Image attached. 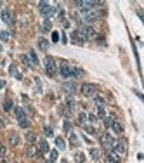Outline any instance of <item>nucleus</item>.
<instances>
[{"label":"nucleus","mask_w":144,"mask_h":163,"mask_svg":"<svg viewBox=\"0 0 144 163\" xmlns=\"http://www.w3.org/2000/svg\"><path fill=\"white\" fill-rule=\"evenodd\" d=\"M0 19H2L5 24H9V26H14V24H16V16H14L12 10H0Z\"/></svg>","instance_id":"1"},{"label":"nucleus","mask_w":144,"mask_h":163,"mask_svg":"<svg viewBox=\"0 0 144 163\" xmlns=\"http://www.w3.org/2000/svg\"><path fill=\"white\" fill-rule=\"evenodd\" d=\"M111 151H115L118 156H125L127 155V144H125V141H115L113 146H111Z\"/></svg>","instance_id":"2"},{"label":"nucleus","mask_w":144,"mask_h":163,"mask_svg":"<svg viewBox=\"0 0 144 163\" xmlns=\"http://www.w3.org/2000/svg\"><path fill=\"white\" fill-rule=\"evenodd\" d=\"M43 64H45V71H47L49 76H56V73H57V66H56V63H54L52 57H45Z\"/></svg>","instance_id":"3"},{"label":"nucleus","mask_w":144,"mask_h":163,"mask_svg":"<svg viewBox=\"0 0 144 163\" xmlns=\"http://www.w3.org/2000/svg\"><path fill=\"white\" fill-rule=\"evenodd\" d=\"M82 94H83L85 97H96L97 87L92 85V83H83V85H82Z\"/></svg>","instance_id":"4"},{"label":"nucleus","mask_w":144,"mask_h":163,"mask_svg":"<svg viewBox=\"0 0 144 163\" xmlns=\"http://www.w3.org/2000/svg\"><path fill=\"white\" fill-rule=\"evenodd\" d=\"M80 33L85 36V40H89V38H97V33L94 31V28H92L90 24H83V26H80Z\"/></svg>","instance_id":"5"},{"label":"nucleus","mask_w":144,"mask_h":163,"mask_svg":"<svg viewBox=\"0 0 144 163\" xmlns=\"http://www.w3.org/2000/svg\"><path fill=\"white\" fill-rule=\"evenodd\" d=\"M99 141H101V144H103V148H104L106 151H111V146H113L115 139H113L109 134H101V135H99Z\"/></svg>","instance_id":"6"},{"label":"nucleus","mask_w":144,"mask_h":163,"mask_svg":"<svg viewBox=\"0 0 144 163\" xmlns=\"http://www.w3.org/2000/svg\"><path fill=\"white\" fill-rule=\"evenodd\" d=\"M38 9H40V12H42L43 16H52V14H56V9L50 7V3H47V2H40V3H38Z\"/></svg>","instance_id":"7"},{"label":"nucleus","mask_w":144,"mask_h":163,"mask_svg":"<svg viewBox=\"0 0 144 163\" xmlns=\"http://www.w3.org/2000/svg\"><path fill=\"white\" fill-rule=\"evenodd\" d=\"M76 89H78V87H76V83H75V82H64V83H63V90H66L70 96L76 94Z\"/></svg>","instance_id":"8"},{"label":"nucleus","mask_w":144,"mask_h":163,"mask_svg":"<svg viewBox=\"0 0 144 163\" xmlns=\"http://www.w3.org/2000/svg\"><path fill=\"white\" fill-rule=\"evenodd\" d=\"M59 73H61L64 78H71V66H68L66 63H63V64L59 66Z\"/></svg>","instance_id":"9"},{"label":"nucleus","mask_w":144,"mask_h":163,"mask_svg":"<svg viewBox=\"0 0 144 163\" xmlns=\"http://www.w3.org/2000/svg\"><path fill=\"white\" fill-rule=\"evenodd\" d=\"M71 42H75V43H80V45H82V43H85V36L80 33V30H78V31H73L71 33Z\"/></svg>","instance_id":"10"},{"label":"nucleus","mask_w":144,"mask_h":163,"mask_svg":"<svg viewBox=\"0 0 144 163\" xmlns=\"http://www.w3.org/2000/svg\"><path fill=\"white\" fill-rule=\"evenodd\" d=\"M108 160L113 163H122V156H118L115 151H108Z\"/></svg>","instance_id":"11"},{"label":"nucleus","mask_w":144,"mask_h":163,"mask_svg":"<svg viewBox=\"0 0 144 163\" xmlns=\"http://www.w3.org/2000/svg\"><path fill=\"white\" fill-rule=\"evenodd\" d=\"M28 59H30L31 66H38V57H36L35 50H30V52H28Z\"/></svg>","instance_id":"12"},{"label":"nucleus","mask_w":144,"mask_h":163,"mask_svg":"<svg viewBox=\"0 0 144 163\" xmlns=\"http://www.w3.org/2000/svg\"><path fill=\"white\" fill-rule=\"evenodd\" d=\"M26 155H28L30 158H36V156H38V149H36L35 146H28V149H26Z\"/></svg>","instance_id":"13"},{"label":"nucleus","mask_w":144,"mask_h":163,"mask_svg":"<svg viewBox=\"0 0 144 163\" xmlns=\"http://www.w3.org/2000/svg\"><path fill=\"white\" fill-rule=\"evenodd\" d=\"M17 122H19V127H21V129H28V127H30V120H28L26 116H23V118H19Z\"/></svg>","instance_id":"14"},{"label":"nucleus","mask_w":144,"mask_h":163,"mask_svg":"<svg viewBox=\"0 0 144 163\" xmlns=\"http://www.w3.org/2000/svg\"><path fill=\"white\" fill-rule=\"evenodd\" d=\"M2 109H3V111H7V113H9V111H12V101H10V99H5V101H3V108H2Z\"/></svg>","instance_id":"15"},{"label":"nucleus","mask_w":144,"mask_h":163,"mask_svg":"<svg viewBox=\"0 0 144 163\" xmlns=\"http://www.w3.org/2000/svg\"><path fill=\"white\" fill-rule=\"evenodd\" d=\"M35 141H36V135L33 132H28V134H26V142H28V144H33Z\"/></svg>","instance_id":"16"},{"label":"nucleus","mask_w":144,"mask_h":163,"mask_svg":"<svg viewBox=\"0 0 144 163\" xmlns=\"http://www.w3.org/2000/svg\"><path fill=\"white\" fill-rule=\"evenodd\" d=\"M111 129H113V130H115V132H118V134H122V132H123V127H122V125H120V123H118L116 120L113 122V125H111Z\"/></svg>","instance_id":"17"},{"label":"nucleus","mask_w":144,"mask_h":163,"mask_svg":"<svg viewBox=\"0 0 144 163\" xmlns=\"http://www.w3.org/2000/svg\"><path fill=\"white\" fill-rule=\"evenodd\" d=\"M9 71H10V75H12V76H16L17 80H21V73L17 71V68H16V66H10V69H9Z\"/></svg>","instance_id":"18"},{"label":"nucleus","mask_w":144,"mask_h":163,"mask_svg":"<svg viewBox=\"0 0 144 163\" xmlns=\"http://www.w3.org/2000/svg\"><path fill=\"white\" fill-rule=\"evenodd\" d=\"M56 148H57V149H64V148H66V142H64L61 137H57V139H56Z\"/></svg>","instance_id":"19"},{"label":"nucleus","mask_w":144,"mask_h":163,"mask_svg":"<svg viewBox=\"0 0 144 163\" xmlns=\"http://www.w3.org/2000/svg\"><path fill=\"white\" fill-rule=\"evenodd\" d=\"M103 122H104V125H106L108 129H111V125H113L115 118H113V116H104V118H103Z\"/></svg>","instance_id":"20"},{"label":"nucleus","mask_w":144,"mask_h":163,"mask_svg":"<svg viewBox=\"0 0 144 163\" xmlns=\"http://www.w3.org/2000/svg\"><path fill=\"white\" fill-rule=\"evenodd\" d=\"M78 123H80V125H85V123H87V113H80V115H78Z\"/></svg>","instance_id":"21"},{"label":"nucleus","mask_w":144,"mask_h":163,"mask_svg":"<svg viewBox=\"0 0 144 163\" xmlns=\"http://www.w3.org/2000/svg\"><path fill=\"white\" fill-rule=\"evenodd\" d=\"M9 141H10V144H12V146H17V144H19V137H17L16 134H10Z\"/></svg>","instance_id":"22"},{"label":"nucleus","mask_w":144,"mask_h":163,"mask_svg":"<svg viewBox=\"0 0 144 163\" xmlns=\"http://www.w3.org/2000/svg\"><path fill=\"white\" fill-rule=\"evenodd\" d=\"M40 151H42V153H49V151H50L47 141H42V142H40Z\"/></svg>","instance_id":"23"},{"label":"nucleus","mask_w":144,"mask_h":163,"mask_svg":"<svg viewBox=\"0 0 144 163\" xmlns=\"http://www.w3.org/2000/svg\"><path fill=\"white\" fill-rule=\"evenodd\" d=\"M75 162H76V163H83V162H85L83 153H75Z\"/></svg>","instance_id":"24"},{"label":"nucleus","mask_w":144,"mask_h":163,"mask_svg":"<svg viewBox=\"0 0 144 163\" xmlns=\"http://www.w3.org/2000/svg\"><path fill=\"white\" fill-rule=\"evenodd\" d=\"M38 45H40V49H42V50H47V49H49V42H47L45 38H42V40L38 42Z\"/></svg>","instance_id":"25"},{"label":"nucleus","mask_w":144,"mask_h":163,"mask_svg":"<svg viewBox=\"0 0 144 163\" xmlns=\"http://www.w3.org/2000/svg\"><path fill=\"white\" fill-rule=\"evenodd\" d=\"M82 127H83V130H85V132H89V134H92V135H96V134H97L94 127H90V125H87V123H85V125H82Z\"/></svg>","instance_id":"26"},{"label":"nucleus","mask_w":144,"mask_h":163,"mask_svg":"<svg viewBox=\"0 0 144 163\" xmlns=\"http://www.w3.org/2000/svg\"><path fill=\"white\" fill-rule=\"evenodd\" d=\"M14 115H16V118L19 120V118H23V116H24V111H23L21 108H16V109H14Z\"/></svg>","instance_id":"27"},{"label":"nucleus","mask_w":144,"mask_h":163,"mask_svg":"<svg viewBox=\"0 0 144 163\" xmlns=\"http://www.w3.org/2000/svg\"><path fill=\"white\" fill-rule=\"evenodd\" d=\"M97 115H99L101 118L108 116V115H106V109H104V106H97Z\"/></svg>","instance_id":"28"},{"label":"nucleus","mask_w":144,"mask_h":163,"mask_svg":"<svg viewBox=\"0 0 144 163\" xmlns=\"http://www.w3.org/2000/svg\"><path fill=\"white\" fill-rule=\"evenodd\" d=\"M9 38H10V35L7 31H0V40L2 42H9Z\"/></svg>","instance_id":"29"},{"label":"nucleus","mask_w":144,"mask_h":163,"mask_svg":"<svg viewBox=\"0 0 144 163\" xmlns=\"http://www.w3.org/2000/svg\"><path fill=\"white\" fill-rule=\"evenodd\" d=\"M90 156H92L94 160H99V156H101V153H99V149H90Z\"/></svg>","instance_id":"30"},{"label":"nucleus","mask_w":144,"mask_h":163,"mask_svg":"<svg viewBox=\"0 0 144 163\" xmlns=\"http://www.w3.org/2000/svg\"><path fill=\"white\" fill-rule=\"evenodd\" d=\"M56 160H57V149L50 151V160H49V162H50V163H54Z\"/></svg>","instance_id":"31"},{"label":"nucleus","mask_w":144,"mask_h":163,"mask_svg":"<svg viewBox=\"0 0 144 163\" xmlns=\"http://www.w3.org/2000/svg\"><path fill=\"white\" fill-rule=\"evenodd\" d=\"M19 59H21V61H23L24 64L28 66V68L31 66V63H30V59H28V56H24V54H23V56H19Z\"/></svg>","instance_id":"32"},{"label":"nucleus","mask_w":144,"mask_h":163,"mask_svg":"<svg viewBox=\"0 0 144 163\" xmlns=\"http://www.w3.org/2000/svg\"><path fill=\"white\" fill-rule=\"evenodd\" d=\"M66 106H68V109H73V108H75V101H73V97L66 99Z\"/></svg>","instance_id":"33"},{"label":"nucleus","mask_w":144,"mask_h":163,"mask_svg":"<svg viewBox=\"0 0 144 163\" xmlns=\"http://www.w3.org/2000/svg\"><path fill=\"white\" fill-rule=\"evenodd\" d=\"M70 142H71L73 146H78V137H76L75 134H71V135H70Z\"/></svg>","instance_id":"34"},{"label":"nucleus","mask_w":144,"mask_h":163,"mask_svg":"<svg viewBox=\"0 0 144 163\" xmlns=\"http://www.w3.org/2000/svg\"><path fill=\"white\" fill-rule=\"evenodd\" d=\"M42 28H43V31H49V30H50V28H52V23H50V21H45V23H43V26H42Z\"/></svg>","instance_id":"35"},{"label":"nucleus","mask_w":144,"mask_h":163,"mask_svg":"<svg viewBox=\"0 0 144 163\" xmlns=\"http://www.w3.org/2000/svg\"><path fill=\"white\" fill-rule=\"evenodd\" d=\"M94 102H96L97 106H104V101H103V99H101V97H97V96L94 97Z\"/></svg>","instance_id":"36"},{"label":"nucleus","mask_w":144,"mask_h":163,"mask_svg":"<svg viewBox=\"0 0 144 163\" xmlns=\"http://www.w3.org/2000/svg\"><path fill=\"white\" fill-rule=\"evenodd\" d=\"M87 120L92 122V123H96V122H97V116H96V115H87Z\"/></svg>","instance_id":"37"},{"label":"nucleus","mask_w":144,"mask_h":163,"mask_svg":"<svg viewBox=\"0 0 144 163\" xmlns=\"http://www.w3.org/2000/svg\"><path fill=\"white\" fill-rule=\"evenodd\" d=\"M52 135V129L50 127H45V137H50Z\"/></svg>","instance_id":"38"},{"label":"nucleus","mask_w":144,"mask_h":163,"mask_svg":"<svg viewBox=\"0 0 144 163\" xmlns=\"http://www.w3.org/2000/svg\"><path fill=\"white\" fill-rule=\"evenodd\" d=\"M52 40H54V42H57V40H59V33H57V31L52 33Z\"/></svg>","instance_id":"39"},{"label":"nucleus","mask_w":144,"mask_h":163,"mask_svg":"<svg viewBox=\"0 0 144 163\" xmlns=\"http://www.w3.org/2000/svg\"><path fill=\"white\" fill-rule=\"evenodd\" d=\"M36 82V87H38V92H42V83H40V78H35Z\"/></svg>","instance_id":"40"},{"label":"nucleus","mask_w":144,"mask_h":163,"mask_svg":"<svg viewBox=\"0 0 144 163\" xmlns=\"http://www.w3.org/2000/svg\"><path fill=\"white\" fill-rule=\"evenodd\" d=\"M5 155V148H3V144L0 142V156H3Z\"/></svg>","instance_id":"41"},{"label":"nucleus","mask_w":144,"mask_h":163,"mask_svg":"<svg viewBox=\"0 0 144 163\" xmlns=\"http://www.w3.org/2000/svg\"><path fill=\"white\" fill-rule=\"evenodd\" d=\"M64 130H66V132H70V122H68V120L64 122Z\"/></svg>","instance_id":"42"},{"label":"nucleus","mask_w":144,"mask_h":163,"mask_svg":"<svg viewBox=\"0 0 144 163\" xmlns=\"http://www.w3.org/2000/svg\"><path fill=\"white\" fill-rule=\"evenodd\" d=\"M5 127V120L3 118H0V129H3Z\"/></svg>","instance_id":"43"},{"label":"nucleus","mask_w":144,"mask_h":163,"mask_svg":"<svg viewBox=\"0 0 144 163\" xmlns=\"http://www.w3.org/2000/svg\"><path fill=\"white\" fill-rule=\"evenodd\" d=\"M3 85H5V82H3V80H0V89H2Z\"/></svg>","instance_id":"44"},{"label":"nucleus","mask_w":144,"mask_h":163,"mask_svg":"<svg viewBox=\"0 0 144 163\" xmlns=\"http://www.w3.org/2000/svg\"><path fill=\"white\" fill-rule=\"evenodd\" d=\"M106 163H113V162H109V160H106Z\"/></svg>","instance_id":"45"},{"label":"nucleus","mask_w":144,"mask_h":163,"mask_svg":"<svg viewBox=\"0 0 144 163\" xmlns=\"http://www.w3.org/2000/svg\"><path fill=\"white\" fill-rule=\"evenodd\" d=\"M63 163H66V162H63Z\"/></svg>","instance_id":"46"},{"label":"nucleus","mask_w":144,"mask_h":163,"mask_svg":"<svg viewBox=\"0 0 144 163\" xmlns=\"http://www.w3.org/2000/svg\"><path fill=\"white\" fill-rule=\"evenodd\" d=\"M49 163H50V162H49Z\"/></svg>","instance_id":"47"}]
</instances>
